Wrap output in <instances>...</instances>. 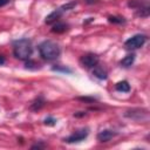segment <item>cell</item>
Listing matches in <instances>:
<instances>
[{"label": "cell", "instance_id": "obj_1", "mask_svg": "<svg viewBox=\"0 0 150 150\" xmlns=\"http://www.w3.org/2000/svg\"><path fill=\"white\" fill-rule=\"evenodd\" d=\"M38 49H39L40 56L43 60H47V61L56 60L60 56V53H61V49H60L59 45L56 42H54V41H50V40L42 41L39 45Z\"/></svg>", "mask_w": 150, "mask_h": 150}, {"label": "cell", "instance_id": "obj_2", "mask_svg": "<svg viewBox=\"0 0 150 150\" xmlns=\"http://www.w3.org/2000/svg\"><path fill=\"white\" fill-rule=\"evenodd\" d=\"M13 53L14 56L19 60L26 61L30 57L32 53H33V46H32V41L29 39H20L14 41L13 43Z\"/></svg>", "mask_w": 150, "mask_h": 150}, {"label": "cell", "instance_id": "obj_3", "mask_svg": "<svg viewBox=\"0 0 150 150\" xmlns=\"http://www.w3.org/2000/svg\"><path fill=\"white\" fill-rule=\"evenodd\" d=\"M124 116L128 118H131L134 121L143 122V121L149 120V111L146 109H143V108H132V109L127 110L124 112Z\"/></svg>", "mask_w": 150, "mask_h": 150}, {"label": "cell", "instance_id": "obj_4", "mask_svg": "<svg viewBox=\"0 0 150 150\" xmlns=\"http://www.w3.org/2000/svg\"><path fill=\"white\" fill-rule=\"evenodd\" d=\"M145 42H146V36L144 34H136V35H132L131 38H129L124 42V47L129 50H134V49L141 48Z\"/></svg>", "mask_w": 150, "mask_h": 150}, {"label": "cell", "instance_id": "obj_5", "mask_svg": "<svg viewBox=\"0 0 150 150\" xmlns=\"http://www.w3.org/2000/svg\"><path fill=\"white\" fill-rule=\"evenodd\" d=\"M98 61H100L98 56L94 53H88L80 59V62L84 68H94L95 66H97Z\"/></svg>", "mask_w": 150, "mask_h": 150}, {"label": "cell", "instance_id": "obj_6", "mask_svg": "<svg viewBox=\"0 0 150 150\" xmlns=\"http://www.w3.org/2000/svg\"><path fill=\"white\" fill-rule=\"evenodd\" d=\"M88 129H81V130H77L75 131L74 134L69 135L67 138L63 139V142L66 143H79V142H82L83 139H86L88 137Z\"/></svg>", "mask_w": 150, "mask_h": 150}, {"label": "cell", "instance_id": "obj_7", "mask_svg": "<svg viewBox=\"0 0 150 150\" xmlns=\"http://www.w3.org/2000/svg\"><path fill=\"white\" fill-rule=\"evenodd\" d=\"M114 136H116V132L115 131H112L110 129H104V130H101L97 134V141H100V142H108Z\"/></svg>", "mask_w": 150, "mask_h": 150}, {"label": "cell", "instance_id": "obj_8", "mask_svg": "<svg viewBox=\"0 0 150 150\" xmlns=\"http://www.w3.org/2000/svg\"><path fill=\"white\" fill-rule=\"evenodd\" d=\"M62 11L59 8V9H55V11H53L52 13H49L47 16H46V19H45V22L47 23V25H53V23H55L60 18H61V15H62Z\"/></svg>", "mask_w": 150, "mask_h": 150}, {"label": "cell", "instance_id": "obj_9", "mask_svg": "<svg viewBox=\"0 0 150 150\" xmlns=\"http://www.w3.org/2000/svg\"><path fill=\"white\" fill-rule=\"evenodd\" d=\"M45 103H46L45 98H43L42 96H38V97L32 102V104H30L29 109H30V110H33V111H38V110H40L41 108H43Z\"/></svg>", "mask_w": 150, "mask_h": 150}, {"label": "cell", "instance_id": "obj_10", "mask_svg": "<svg viewBox=\"0 0 150 150\" xmlns=\"http://www.w3.org/2000/svg\"><path fill=\"white\" fill-rule=\"evenodd\" d=\"M68 29V25L64 23V22H55L53 23V27H52V32L53 33H56V34H61V33H64L66 30Z\"/></svg>", "mask_w": 150, "mask_h": 150}, {"label": "cell", "instance_id": "obj_11", "mask_svg": "<svg viewBox=\"0 0 150 150\" xmlns=\"http://www.w3.org/2000/svg\"><path fill=\"white\" fill-rule=\"evenodd\" d=\"M93 75H94L96 79H98V80H107V77H108L107 71H105L103 68L97 67V66L94 67V69H93Z\"/></svg>", "mask_w": 150, "mask_h": 150}, {"label": "cell", "instance_id": "obj_12", "mask_svg": "<svg viewBox=\"0 0 150 150\" xmlns=\"http://www.w3.org/2000/svg\"><path fill=\"white\" fill-rule=\"evenodd\" d=\"M128 6L131 8H141L144 6H149V0H130L128 2Z\"/></svg>", "mask_w": 150, "mask_h": 150}, {"label": "cell", "instance_id": "obj_13", "mask_svg": "<svg viewBox=\"0 0 150 150\" xmlns=\"http://www.w3.org/2000/svg\"><path fill=\"white\" fill-rule=\"evenodd\" d=\"M134 61H135V54H128L127 56H124V57L121 60L120 64H121L122 67H124V68H128V67H130V66L134 63Z\"/></svg>", "mask_w": 150, "mask_h": 150}, {"label": "cell", "instance_id": "obj_14", "mask_svg": "<svg viewBox=\"0 0 150 150\" xmlns=\"http://www.w3.org/2000/svg\"><path fill=\"white\" fill-rule=\"evenodd\" d=\"M115 89L117 91H122V93H128L130 90V84L128 81H120L115 84Z\"/></svg>", "mask_w": 150, "mask_h": 150}, {"label": "cell", "instance_id": "obj_15", "mask_svg": "<svg viewBox=\"0 0 150 150\" xmlns=\"http://www.w3.org/2000/svg\"><path fill=\"white\" fill-rule=\"evenodd\" d=\"M136 15L139 18H148L150 15V6H144L136 9Z\"/></svg>", "mask_w": 150, "mask_h": 150}, {"label": "cell", "instance_id": "obj_16", "mask_svg": "<svg viewBox=\"0 0 150 150\" xmlns=\"http://www.w3.org/2000/svg\"><path fill=\"white\" fill-rule=\"evenodd\" d=\"M108 21L111 22V23H117V25L125 23V19L123 16H117V15H110V16H108Z\"/></svg>", "mask_w": 150, "mask_h": 150}, {"label": "cell", "instance_id": "obj_17", "mask_svg": "<svg viewBox=\"0 0 150 150\" xmlns=\"http://www.w3.org/2000/svg\"><path fill=\"white\" fill-rule=\"evenodd\" d=\"M25 67L27 68V69H33V70H36V69H39V63H36L35 61H33V60H26V63H25Z\"/></svg>", "mask_w": 150, "mask_h": 150}, {"label": "cell", "instance_id": "obj_18", "mask_svg": "<svg viewBox=\"0 0 150 150\" xmlns=\"http://www.w3.org/2000/svg\"><path fill=\"white\" fill-rule=\"evenodd\" d=\"M77 4L75 2V1H70V2H67V4H64L60 9L62 11V12H67V11H70V9H73L75 6H76Z\"/></svg>", "mask_w": 150, "mask_h": 150}, {"label": "cell", "instance_id": "obj_19", "mask_svg": "<svg viewBox=\"0 0 150 150\" xmlns=\"http://www.w3.org/2000/svg\"><path fill=\"white\" fill-rule=\"evenodd\" d=\"M53 70H56V71H62V73H68V74H70L73 70L70 69V68H67V67H61V66H54L53 68H52Z\"/></svg>", "mask_w": 150, "mask_h": 150}, {"label": "cell", "instance_id": "obj_20", "mask_svg": "<svg viewBox=\"0 0 150 150\" xmlns=\"http://www.w3.org/2000/svg\"><path fill=\"white\" fill-rule=\"evenodd\" d=\"M43 123H45L46 125L53 127V125H55V124H56V118H54V117H52V116H48V117H46V118H45Z\"/></svg>", "mask_w": 150, "mask_h": 150}, {"label": "cell", "instance_id": "obj_21", "mask_svg": "<svg viewBox=\"0 0 150 150\" xmlns=\"http://www.w3.org/2000/svg\"><path fill=\"white\" fill-rule=\"evenodd\" d=\"M79 101H82V102H88V103H94L96 101L95 97H88V96H84V97H77Z\"/></svg>", "mask_w": 150, "mask_h": 150}, {"label": "cell", "instance_id": "obj_22", "mask_svg": "<svg viewBox=\"0 0 150 150\" xmlns=\"http://www.w3.org/2000/svg\"><path fill=\"white\" fill-rule=\"evenodd\" d=\"M74 116H75V117H83V116H86V111H79V112H75Z\"/></svg>", "mask_w": 150, "mask_h": 150}, {"label": "cell", "instance_id": "obj_23", "mask_svg": "<svg viewBox=\"0 0 150 150\" xmlns=\"http://www.w3.org/2000/svg\"><path fill=\"white\" fill-rule=\"evenodd\" d=\"M43 146H45V144H34V145L30 146V149H41Z\"/></svg>", "mask_w": 150, "mask_h": 150}, {"label": "cell", "instance_id": "obj_24", "mask_svg": "<svg viewBox=\"0 0 150 150\" xmlns=\"http://www.w3.org/2000/svg\"><path fill=\"white\" fill-rule=\"evenodd\" d=\"M11 0H0V7H4V6H6L8 2H9Z\"/></svg>", "mask_w": 150, "mask_h": 150}, {"label": "cell", "instance_id": "obj_25", "mask_svg": "<svg viewBox=\"0 0 150 150\" xmlns=\"http://www.w3.org/2000/svg\"><path fill=\"white\" fill-rule=\"evenodd\" d=\"M5 61H6V60H5V57H4L2 55H0V66H1V64H4V63H5Z\"/></svg>", "mask_w": 150, "mask_h": 150}]
</instances>
